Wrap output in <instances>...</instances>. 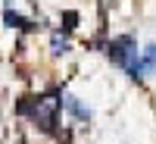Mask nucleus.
Returning a JSON list of instances; mask_svg holds the SVG:
<instances>
[{
	"instance_id": "f257e3e1",
	"label": "nucleus",
	"mask_w": 156,
	"mask_h": 144,
	"mask_svg": "<svg viewBox=\"0 0 156 144\" xmlns=\"http://www.w3.org/2000/svg\"><path fill=\"white\" fill-rule=\"evenodd\" d=\"M59 110H62L59 97H28L25 103H19V113L28 116V119L37 128H44V132H53L56 128V113Z\"/></svg>"
},
{
	"instance_id": "f03ea898",
	"label": "nucleus",
	"mask_w": 156,
	"mask_h": 144,
	"mask_svg": "<svg viewBox=\"0 0 156 144\" xmlns=\"http://www.w3.org/2000/svg\"><path fill=\"white\" fill-rule=\"evenodd\" d=\"M106 54H109V60L115 63L119 69H131L134 63L140 60V50H137V41H134V35H119V38H112L109 41V47H106Z\"/></svg>"
},
{
	"instance_id": "7ed1b4c3",
	"label": "nucleus",
	"mask_w": 156,
	"mask_h": 144,
	"mask_svg": "<svg viewBox=\"0 0 156 144\" xmlns=\"http://www.w3.org/2000/svg\"><path fill=\"white\" fill-rule=\"evenodd\" d=\"M59 103H62V110H66L75 122H90L94 119V110H90L81 97H75V94H59Z\"/></svg>"
},
{
	"instance_id": "20e7f679",
	"label": "nucleus",
	"mask_w": 156,
	"mask_h": 144,
	"mask_svg": "<svg viewBox=\"0 0 156 144\" xmlns=\"http://www.w3.org/2000/svg\"><path fill=\"white\" fill-rule=\"evenodd\" d=\"M3 22L9 25V28H31V22H28V19H22L19 13H12V9L3 13Z\"/></svg>"
},
{
	"instance_id": "39448f33",
	"label": "nucleus",
	"mask_w": 156,
	"mask_h": 144,
	"mask_svg": "<svg viewBox=\"0 0 156 144\" xmlns=\"http://www.w3.org/2000/svg\"><path fill=\"white\" fill-rule=\"evenodd\" d=\"M50 47H53L56 57H66V54H69V41H66V38H59V35L50 38Z\"/></svg>"
},
{
	"instance_id": "423d86ee",
	"label": "nucleus",
	"mask_w": 156,
	"mask_h": 144,
	"mask_svg": "<svg viewBox=\"0 0 156 144\" xmlns=\"http://www.w3.org/2000/svg\"><path fill=\"white\" fill-rule=\"evenodd\" d=\"M62 22H66L62 28H66V31H72L75 25H78V13H62Z\"/></svg>"
}]
</instances>
